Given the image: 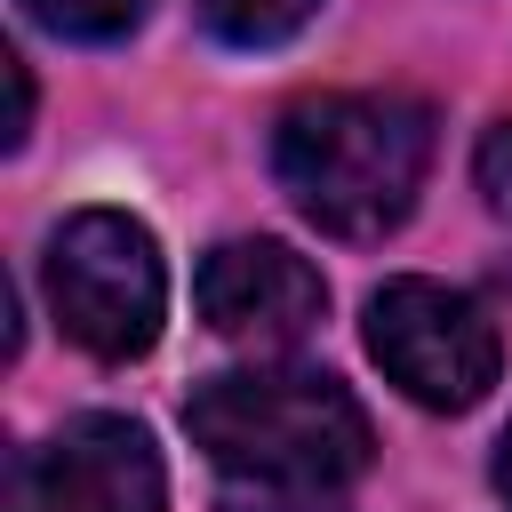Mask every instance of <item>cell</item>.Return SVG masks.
<instances>
[{
  "instance_id": "10",
  "label": "cell",
  "mask_w": 512,
  "mask_h": 512,
  "mask_svg": "<svg viewBox=\"0 0 512 512\" xmlns=\"http://www.w3.org/2000/svg\"><path fill=\"white\" fill-rule=\"evenodd\" d=\"M8 512H48V504H40V456H32V448L8 456Z\"/></svg>"
},
{
  "instance_id": "6",
  "label": "cell",
  "mask_w": 512,
  "mask_h": 512,
  "mask_svg": "<svg viewBox=\"0 0 512 512\" xmlns=\"http://www.w3.org/2000/svg\"><path fill=\"white\" fill-rule=\"evenodd\" d=\"M40 504L48 512H160L168 480H160V456H152L144 424L72 416L40 448Z\"/></svg>"
},
{
  "instance_id": "13",
  "label": "cell",
  "mask_w": 512,
  "mask_h": 512,
  "mask_svg": "<svg viewBox=\"0 0 512 512\" xmlns=\"http://www.w3.org/2000/svg\"><path fill=\"white\" fill-rule=\"evenodd\" d=\"M496 280H504V288H512V256H504V264H496Z\"/></svg>"
},
{
  "instance_id": "5",
  "label": "cell",
  "mask_w": 512,
  "mask_h": 512,
  "mask_svg": "<svg viewBox=\"0 0 512 512\" xmlns=\"http://www.w3.org/2000/svg\"><path fill=\"white\" fill-rule=\"evenodd\" d=\"M192 296H200V320L224 344H248V352H288L328 312V280L296 248H280V240H224V248H208Z\"/></svg>"
},
{
  "instance_id": "3",
  "label": "cell",
  "mask_w": 512,
  "mask_h": 512,
  "mask_svg": "<svg viewBox=\"0 0 512 512\" xmlns=\"http://www.w3.org/2000/svg\"><path fill=\"white\" fill-rule=\"evenodd\" d=\"M48 304L64 336L96 360H136L168 320V264L152 232L120 208H80L48 232Z\"/></svg>"
},
{
  "instance_id": "2",
  "label": "cell",
  "mask_w": 512,
  "mask_h": 512,
  "mask_svg": "<svg viewBox=\"0 0 512 512\" xmlns=\"http://www.w3.org/2000/svg\"><path fill=\"white\" fill-rule=\"evenodd\" d=\"M432 168V112L416 96H304L272 128V176L328 240H384L408 224Z\"/></svg>"
},
{
  "instance_id": "7",
  "label": "cell",
  "mask_w": 512,
  "mask_h": 512,
  "mask_svg": "<svg viewBox=\"0 0 512 512\" xmlns=\"http://www.w3.org/2000/svg\"><path fill=\"white\" fill-rule=\"evenodd\" d=\"M312 8H320V0H200L208 32H216V40H232V48H272V40L304 32V24H312Z\"/></svg>"
},
{
  "instance_id": "9",
  "label": "cell",
  "mask_w": 512,
  "mask_h": 512,
  "mask_svg": "<svg viewBox=\"0 0 512 512\" xmlns=\"http://www.w3.org/2000/svg\"><path fill=\"white\" fill-rule=\"evenodd\" d=\"M472 176H480L488 208H496V216H512V120H496V128L480 136V152H472Z\"/></svg>"
},
{
  "instance_id": "11",
  "label": "cell",
  "mask_w": 512,
  "mask_h": 512,
  "mask_svg": "<svg viewBox=\"0 0 512 512\" xmlns=\"http://www.w3.org/2000/svg\"><path fill=\"white\" fill-rule=\"evenodd\" d=\"M8 64V144H24V128H32V72H24V56H0Z\"/></svg>"
},
{
  "instance_id": "8",
  "label": "cell",
  "mask_w": 512,
  "mask_h": 512,
  "mask_svg": "<svg viewBox=\"0 0 512 512\" xmlns=\"http://www.w3.org/2000/svg\"><path fill=\"white\" fill-rule=\"evenodd\" d=\"M16 8L32 24H48L56 40H128L152 0H16Z\"/></svg>"
},
{
  "instance_id": "1",
  "label": "cell",
  "mask_w": 512,
  "mask_h": 512,
  "mask_svg": "<svg viewBox=\"0 0 512 512\" xmlns=\"http://www.w3.org/2000/svg\"><path fill=\"white\" fill-rule=\"evenodd\" d=\"M192 448L216 464L232 512H336L368 472V416L320 368H232L184 400Z\"/></svg>"
},
{
  "instance_id": "12",
  "label": "cell",
  "mask_w": 512,
  "mask_h": 512,
  "mask_svg": "<svg viewBox=\"0 0 512 512\" xmlns=\"http://www.w3.org/2000/svg\"><path fill=\"white\" fill-rule=\"evenodd\" d=\"M496 488H504V504H512V432H504V448H496Z\"/></svg>"
},
{
  "instance_id": "4",
  "label": "cell",
  "mask_w": 512,
  "mask_h": 512,
  "mask_svg": "<svg viewBox=\"0 0 512 512\" xmlns=\"http://www.w3.org/2000/svg\"><path fill=\"white\" fill-rule=\"evenodd\" d=\"M368 360L416 400V408H472L488 384H496V328L488 312L464 296V288H440V280H384L368 296Z\"/></svg>"
}]
</instances>
